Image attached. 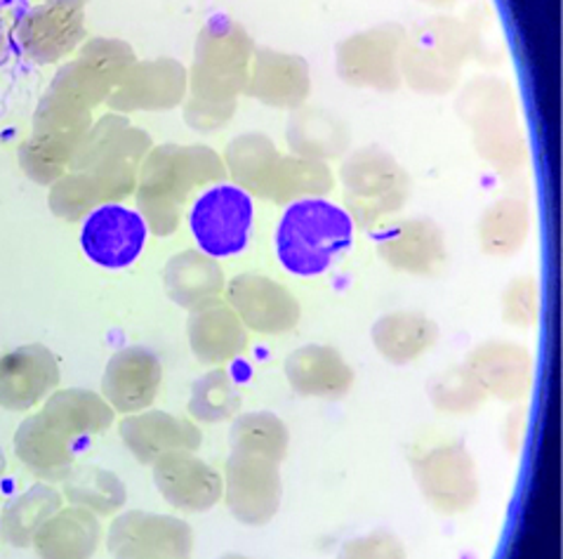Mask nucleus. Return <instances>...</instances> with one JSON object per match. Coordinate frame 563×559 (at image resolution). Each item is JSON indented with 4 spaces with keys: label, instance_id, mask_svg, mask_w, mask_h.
<instances>
[{
    "label": "nucleus",
    "instance_id": "6e6552de",
    "mask_svg": "<svg viewBox=\"0 0 563 559\" xmlns=\"http://www.w3.org/2000/svg\"><path fill=\"white\" fill-rule=\"evenodd\" d=\"M412 476L427 503L443 515H462L476 505V463L462 441H443L416 453Z\"/></svg>",
    "mask_w": 563,
    "mask_h": 559
},
{
    "label": "nucleus",
    "instance_id": "4468645a",
    "mask_svg": "<svg viewBox=\"0 0 563 559\" xmlns=\"http://www.w3.org/2000/svg\"><path fill=\"white\" fill-rule=\"evenodd\" d=\"M187 92L189 72L185 64L158 57L132 64L107 97V107L123 117L135 111H168L185 102Z\"/></svg>",
    "mask_w": 563,
    "mask_h": 559
},
{
    "label": "nucleus",
    "instance_id": "c756f323",
    "mask_svg": "<svg viewBox=\"0 0 563 559\" xmlns=\"http://www.w3.org/2000/svg\"><path fill=\"white\" fill-rule=\"evenodd\" d=\"M163 286L175 305L194 311L220 300L224 291V272L203 251H181L165 265Z\"/></svg>",
    "mask_w": 563,
    "mask_h": 559
},
{
    "label": "nucleus",
    "instance_id": "79ce46f5",
    "mask_svg": "<svg viewBox=\"0 0 563 559\" xmlns=\"http://www.w3.org/2000/svg\"><path fill=\"white\" fill-rule=\"evenodd\" d=\"M47 206L59 220L80 222L86 220L95 208L104 206V201L90 173L69 171L62 175L57 183L49 185Z\"/></svg>",
    "mask_w": 563,
    "mask_h": 559
},
{
    "label": "nucleus",
    "instance_id": "2f4dec72",
    "mask_svg": "<svg viewBox=\"0 0 563 559\" xmlns=\"http://www.w3.org/2000/svg\"><path fill=\"white\" fill-rule=\"evenodd\" d=\"M373 344L389 364L404 366L418 361L439 342V326L422 311H391L373 326Z\"/></svg>",
    "mask_w": 563,
    "mask_h": 559
},
{
    "label": "nucleus",
    "instance_id": "f03ea898",
    "mask_svg": "<svg viewBox=\"0 0 563 559\" xmlns=\"http://www.w3.org/2000/svg\"><path fill=\"white\" fill-rule=\"evenodd\" d=\"M224 161L203 144H161L142 161L135 201L146 229L156 237L177 232L189 196L203 185L222 183Z\"/></svg>",
    "mask_w": 563,
    "mask_h": 559
},
{
    "label": "nucleus",
    "instance_id": "3c124183",
    "mask_svg": "<svg viewBox=\"0 0 563 559\" xmlns=\"http://www.w3.org/2000/svg\"><path fill=\"white\" fill-rule=\"evenodd\" d=\"M220 559H251V557H245V555H239V552H229V555H222Z\"/></svg>",
    "mask_w": 563,
    "mask_h": 559
},
{
    "label": "nucleus",
    "instance_id": "ea45409f",
    "mask_svg": "<svg viewBox=\"0 0 563 559\" xmlns=\"http://www.w3.org/2000/svg\"><path fill=\"white\" fill-rule=\"evenodd\" d=\"M189 416L198 423L218 425L241 414V392L227 371L218 369L198 377L187 404Z\"/></svg>",
    "mask_w": 563,
    "mask_h": 559
},
{
    "label": "nucleus",
    "instance_id": "a18cd8bd",
    "mask_svg": "<svg viewBox=\"0 0 563 559\" xmlns=\"http://www.w3.org/2000/svg\"><path fill=\"white\" fill-rule=\"evenodd\" d=\"M338 559H406V548L396 534L377 529L346 540Z\"/></svg>",
    "mask_w": 563,
    "mask_h": 559
},
{
    "label": "nucleus",
    "instance_id": "cd10ccee",
    "mask_svg": "<svg viewBox=\"0 0 563 559\" xmlns=\"http://www.w3.org/2000/svg\"><path fill=\"white\" fill-rule=\"evenodd\" d=\"M99 540H102V526L97 515L71 505L59 507L33 536L31 546L38 559H92Z\"/></svg>",
    "mask_w": 563,
    "mask_h": 559
},
{
    "label": "nucleus",
    "instance_id": "72a5a7b5",
    "mask_svg": "<svg viewBox=\"0 0 563 559\" xmlns=\"http://www.w3.org/2000/svg\"><path fill=\"white\" fill-rule=\"evenodd\" d=\"M92 123L95 119L90 109L80 107L78 102L69 100V97L47 90L41 97L36 111H33L31 138L59 146V150L71 152L74 156L78 142L86 138Z\"/></svg>",
    "mask_w": 563,
    "mask_h": 559
},
{
    "label": "nucleus",
    "instance_id": "473e14b6",
    "mask_svg": "<svg viewBox=\"0 0 563 559\" xmlns=\"http://www.w3.org/2000/svg\"><path fill=\"white\" fill-rule=\"evenodd\" d=\"M288 144L295 156L325 163L350 150V130L330 111L302 105L288 121Z\"/></svg>",
    "mask_w": 563,
    "mask_h": 559
},
{
    "label": "nucleus",
    "instance_id": "49530a36",
    "mask_svg": "<svg viewBox=\"0 0 563 559\" xmlns=\"http://www.w3.org/2000/svg\"><path fill=\"white\" fill-rule=\"evenodd\" d=\"M8 51V39H5V26H3V14H0V57Z\"/></svg>",
    "mask_w": 563,
    "mask_h": 559
},
{
    "label": "nucleus",
    "instance_id": "f257e3e1",
    "mask_svg": "<svg viewBox=\"0 0 563 559\" xmlns=\"http://www.w3.org/2000/svg\"><path fill=\"white\" fill-rule=\"evenodd\" d=\"M255 43L247 31L229 18H212L196 39L189 69V100L185 121L196 133H218L236 113L239 97L247 88Z\"/></svg>",
    "mask_w": 563,
    "mask_h": 559
},
{
    "label": "nucleus",
    "instance_id": "7c9ffc66",
    "mask_svg": "<svg viewBox=\"0 0 563 559\" xmlns=\"http://www.w3.org/2000/svg\"><path fill=\"white\" fill-rule=\"evenodd\" d=\"M280 152L276 144L260 133L239 135L229 142L224 154V168L236 187L247 196L272 201L280 171Z\"/></svg>",
    "mask_w": 563,
    "mask_h": 559
},
{
    "label": "nucleus",
    "instance_id": "4be33fe9",
    "mask_svg": "<svg viewBox=\"0 0 563 559\" xmlns=\"http://www.w3.org/2000/svg\"><path fill=\"white\" fill-rule=\"evenodd\" d=\"M309 92L311 76L307 59L272 47H260L253 53L245 88V95H251L253 100L276 109H297L307 102Z\"/></svg>",
    "mask_w": 563,
    "mask_h": 559
},
{
    "label": "nucleus",
    "instance_id": "39448f33",
    "mask_svg": "<svg viewBox=\"0 0 563 559\" xmlns=\"http://www.w3.org/2000/svg\"><path fill=\"white\" fill-rule=\"evenodd\" d=\"M472 57L467 24L453 18H434L406 36L401 78L422 95H449Z\"/></svg>",
    "mask_w": 563,
    "mask_h": 559
},
{
    "label": "nucleus",
    "instance_id": "ddd939ff",
    "mask_svg": "<svg viewBox=\"0 0 563 559\" xmlns=\"http://www.w3.org/2000/svg\"><path fill=\"white\" fill-rule=\"evenodd\" d=\"M12 36L33 64H57L88 41L86 12L64 3L33 6L16 20Z\"/></svg>",
    "mask_w": 563,
    "mask_h": 559
},
{
    "label": "nucleus",
    "instance_id": "a878e982",
    "mask_svg": "<svg viewBox=\"0 0 563 559\" xmlns=\"http://www.w3.org/2000/svg\"><path fill=\"white\" fill-rule=\"evenodd\" d=\"M187 338L194 357L206 366H222L241 357L247 348L243 321L229 305L214 300L194 309L187 321Z\"/></svg>",
    "mask_w": 563,
    "mask_h": 559
},
{
    "label": "nucleus",
    "instance_id": "9d476101",
    "mask_svg": "<svg viewBox=\"0 0 563 559\" xmlns=\"http://www.w3.org/2000/svg\"><path fill=\"white\" fill-rule=\"evenodd\" d=\"M189 227L210 257H229L247 245L253 227V201L236 185L208 189L189 212Z\"/></svg>",
    "mask_w": 563,
    "mask_h": 559
},
{
    "label": "nucleus",
    "instance_id": "1a4fd4ad",
    "mask_svg": "<svg viewBox=\"0 0 563 559\" xmlns=\"http://www.w3.org/2000/svg\"><path fill=\"white\" fill-rule=\"evenodd\" d=\"M408 31L379 24L338 45V74L346 86L394 92L401 86V53Z\"/></svg>",
    "mask_w": 563,
    "mask_h": 559
},
{
    "label": "nucleus",
    "instance_id": "6ab92c4d",
    "mask_svg": "<svg viewBox=\"0 0 563 559\" xmlns=\"http://www.w3.org/2000/svg\"><path fill=\"white\" fill-rule=\"evenodd\" d=\"M161 381L163 366L158 357L135 344L109 359L102 375V397L119 414H140L156 402Z\"/></svg>",
    "mask_w": 563,
    "mask_h": 559
},
{
    "label": "nucleus",
    "instance_id": "a211bd4d",
    "mask_svg": "<svg viewBox=\"0 0 563 559\" xmlns=\"http://www.w3.org/2000/svg\"><path fill=\"white\" fill-rule=\"evenodd\" d=\"M59 361L45 344H22L0 357V406L29 410L45 402L59 385Z\"/></svg>",
    "mask_w": 563,
    "mask_h": 559
},
{
    "label": "nucleus",
    "instance_id": "20e7f679",
    "mask_svg": "<svg viewBox=\"0 0 563 559\" xmlns=\"http://www.w3.org/2000/svg\"><path fill=\"white\" fill-rule=\"evenodd\" d=\"M457 111L472 133L476 152L500 175H511L526 166L528 146L521 133L511 88L498 78H476L462 90Z\"/></svg>",
    "mask_w": 563,
    "mask_h": 559
},
{
    "label": "nucleus",
    "instance_id": "5701e85b",
    "mask_svg": "<svg viewBox=\"0 0 563 559\" xmlns=\"http://www.w3.org/2000/svg\"><path fill=\"white\" fill-rule=\"evenodd\" d=\"M125 449L135 456L142 465H154L165 453L191 451L201 447V430L189 420L165 410H146V414H130L119 425Z\"/></svg>",
    "mask_w": 563,
    "mask_h": 559
},
{
    "label": "nucleus",
    "instance_id": "e433bc0d",
    "mask_svg": "<svg viewBox=\"0 0 563 559\" xmlns=\"http://www.w3.org/2000/svg\"><path fill=\"white\" fill-rule=\"evenodd\" d=\"M531 234V208L519 199H500L478 220V243L490 257L515 255Z\"/></svg>",
    "mask_w": 563,
    "mask_h": 559
},
{
    "label": "nucleus",
    "instance_id": "f3484780",
    "mask_svg": "<svg viewBox=\"0 0 563 559\" xmlns=\"http://www.w3.org/2000/svg\"><path fill=\"white\" fill-rule=\"evenodd\" d=\"M152 470L163 501L179 513H208L222 498V474L191 451L165 453Z\"/></svg>",
    "mask_w": 563,
    "mask_h": 559
},
{
    "label": "nucleus",
    "instance_id": "412c9836",
    "mask_svg": "<svg viewBox=\"0 0 563 559\" xmlns=\"http://www.w3.org/2000/svg\"><path fill=\"white\" fill-rule=\"evenodd\" d=\"M465 366L486 394L507 404L523 399L533 385V354L517 342L490 340L478 344L467 354Z\"/></svg>",
    "mask_w": 563,
    "mask_h": 559
},
{
    "label": "nucleus",
    "instance_id": "bb28decb",
    "mask_svg": "<svg viewBox=\"0 0 563 559\" xmlns=\"http://www.w3.org/2000/svg\"><path fill=\"white\" fill-rule=\"evenodd\" d=\"M14 453L41 480L62 482L76 463L78 443L64 437L43 414H36L16 427Z\"/></svg>",
    "mask_w": 563,
    "mask_h": 559
},
{
    "label": "nucleus",
    "instance_id": "a19ab883",
    "mask_svg": "<svg viewBox=\"0 0 563 559\" xmlns=\"http://www.w3.org/2000/svg\"><path fill=\"white\" fill-rule=\"evenodd\" d=\"M486 390L476 381V375L462 364L439 373L429 381V402L441 414L467 416L486 402Z\"/></svg>",
    "mask_w": 563,
    "mask_h": 559
},
{
    "label": "nucleus",
    "instance_id": "58836bf2",
    "mask_svg": "<svg viewBox=\"0 0 563 559\" xmlns=\"http://www.w3.org/2000/svg\"><path fill=\"white\" fill-rule=\"evenodd\" d=\"M335 187L333 171L323 161H311L300 156L280 158V171L272 204L290 206L302 199H323Z\"/></svg>",
    "mask_w": 563,
    "mask_h": 559
},
{
    "label": "nucleus",
    "instance_id": "c85d7f7f",
    "mask_svg": "<svg viewBox=\"0 0 563 559\" xmlns=\"http://www.w3.org/2000/svg\"><path fill=\"white\" fill-rule=\"evenodd\" d=\"M41 414L78 447L86 439L107 432L115 416L102 394L86 387L55 390L45 399Z\"/></svg>",
    "mask_w": 563,
    "mask_h": 559
},
{
    "label": "nucleus",
    "instance_id": "8fccbe9b",
    "mask_svg": "<svg viewBox=\"0 0 563 559\" xmlns=\"http://www.w3.org/2000/svg\"><path fill=\"white\" fill-rule=\"evenodd\" d=\"M5 468H8V463H5V453H3V449H0V480H3Z\"/></svg>",
    "mask_w": 563,
    "mask_h": 559
},
{
    "label": "nucleus",
    "instance_id": "4c0bfd02",
    "mask_svg": "<svg viewBox=\"0 0 563 559\" xmlns=\"http://www.w3.org/2000/svg\"><path fill=\"white\" fill-rule=\"evenodd\" d=\"M231 453H247L274 460H280L288 453L290 432L288 425L269 410H251V414H239L234 418L229 432Z\"/></svg>",
    "mask_w": 563,
    "mask_h": 559
},
{
    "label": "nucleus",
    "instance_id": "9b49d317",
    "mask_svg": "<svg viewBox=\"0 0 563 559\" xmlns=\"http://www.w3.org/2000/svg\"><path fill=\"white\" fill-rule=\"evenodd\" d=\"M113 559H191V526L173 515L128 509L113 519L107 536Z\"/></svg>",
    "mask_w": 563,
    "mask_h": 559
},
{
    "label": "nucleus",
    "instance_id": "7ed1b4c3",
    "mask_svg": "<svg viewBox=\"0 0 563 559\" xmlns=\"http://www.w3.org/2000/svg\"><path fill=\"white\" fill-rule=\"evenodd\" d=\"M354 222L346 210L325 199L288 206L276 232L280 265L297 276H317L350 249Z\"/></svg>",
    "mask_w": 563,
    "mask_h": 559
},
{
    "label": "nucleus",
    "instance_id": "b1692460",
    "mask_svg": "<svg viewBox=\"0 0 563 559\" xmlns=\"http://www.w3.org/2000/svg\"><path fill=\"white\" fill-rule=\"evenodd\" d=\"M152 150V138L142 128L128 125L95 156L86 173L92 175L99 194H102L104 206L121 204L128 196L135 194L142 161Z\"/></svg>",
    "mask_w": 563,
    "mask_h": 559
},
{
    "label": "nucleus",
    "instance_id": "f8f14e48",
    "mask_svg": "<svg viewBox=\"0 0 563 559\" xmlns=\"http://www.w3.org/2000/svg\"><path fill=\"white\" fill-rule=\"evenodd\" d=\"M222 484L229 513L245 526L269 524L284 498L278 463L260 456L231 453L227 458Z\"/></svg>",
    "mask_w": 563,
    "mask_h": 559
},
{
    "label": "nucleus",
    "instance_id": "c9c22d12",
    "mask_svg": "<svg viewBox=\"0 0 563 559\" xmlns=\"http://www.w3.org/2000/svg\"><path fill=\"white\" fill-rule=\"evenodd\" d=\"M62 496L76 507L88 509L97 517L115 515L128 503L125 484L109 472L107 468L97 465H74L69 474L62 480Z\"/></svg>",
    "mask_w": 563,
    "mask_h": 559
},
{
    "label": "nucleus",
    "instance_id": "37998d69",
    "mask_svg": "<svg viewBox=\"0 0 563 559\" xmlns=\"http://www.w3.org/2000/svg\"><path fill=\"white\" fill-rule=\"evenodd\" d=\"M16 161H20V168L31 183L49 187L62 175L69 173L71 152H64L59 146L45 144L36 138H26L20 144V152H16Z\"/></svg>",
    "mask_w": 563,
    "mask_h": 559
},
{
    "label": "nucleus",
    "instance_id": "0eeeda50",
    "mask_svg": "<svg viewBox=\"0 0 563 559\" xmlns=\"http://www.w3.org/2000/svg\"><path fill=\"white\" fill-rule=\"evenodd\" d=\"M135 62L137 55L132 45L121 39H88L78 47L76 59L57 69L47 90L69 97L92 111L107 102L111 90L119 86V80Z\"/></svg>",
    "mask_w": 563,
    "mask_h": 559
},
{
    "label": "nucleus",
    "instance_id": "aec40b11",
    "mask_svg": "<svg viewBox=\"0 0 563 559\" xmlns=\"http://www.w3.org/2000/svg\"><path fill=\"white\" fill-rule=\"evenodd\" d=\"M377 253L396 272L432 276L445 262V239L434 220L410 218L377 234Z\"/></svg>",
    "mask_w": 563,
    "mask_h": 559
},
{
    "label": "nucleus",
    "instance_id": "de8ad7c7",
    "mask_svg": "<svg viewBox=\"0 0 563 559\" xmlns=\"http://www.w3.org/2000/svg\"><path fill=\"white\" fill-rule=\"evenodd\" d=\"M45 3H64V6H76V8H86L88 0H45Z\"/></svg>",
    "mask_w": 563,
    "mask_h": 559
},
{
    "label": "nucleus",
    "instance_id": "f704fd0d",
    "mask_svg": "<svg viewBox=\"0 0 563 559\" xmlns=\"http://www.w3.org/2000/svg\"><path fill=\"white\" fill-rule=\"evenodd\" d=\"M64 496L49 484H33L5 503L0 515V534L14 548H29L41 526L62 507Z\"/></svg>",
    "mask_w": 563,
    "mask_h": 559
},
{
    "label": "nucleus",
    "instance_id": "393cba45",
    "mask_svg": "<svg viewBox=\"0 0 563 559\" xmlns=\"http://www.w3.org/2000/svg\"><path fill=\"white\" fill-rule=\"evenodd\" d=\"M290 387L307 399H342L354 385V369L328 344H305L286 359Z\"/></svg>",
    "mask_w": 563,
    "mask_h": 559
},
{
    "label": "nucleus",
    "instance_id": "2eb2a0df",
    "mask_svg": "<svg viewBox=\"0 0 563 559\" xmlns=\"http://www.w3.org/2000/svg\"><path fill=\"white\" fill-rule=\"evenodd\" d=\"M227 300L245 328L264 336L288 333L302 317L300 303L286 286L253 272L231 278Z\"/></svg>",
    "mask_w": 563,
    "mask_h": 559
},
{
    "label": "nucleus",
    "instance_id": "423d86ee",
    "mask_svg": "<svg viewBox=\"0 0 563 559\" xmlns=\"http://www.w3.org/2000/svg\"><path fill=\"white\" fill-rule=\"evenodd\" d=\"M346 216L361 229H373L385 216L401 210L410 177L401 163L379 146H363L342 163Z\"/></svg>",
    "mask_w": 563,
    "mask_h": 559
},
{
    "label": "nucleus",
    "instance_id": "c03bdc74",
    "mask_svg": "<svg viewBox=\"0 0 563 559\" xmlns=\"http://www.w3.org/2000/svg\"><path fill=\"white\" fill-rule=\"evenodd\" d=\"M503 317L507 324L528 328L540 317V288L533 276H521L511 282L503 295Z\"/></svg>",
    "mask_w": 563,
    "mask_h": 559
},
{
    "label": "nucleus",
    "instance_id": "09e8293b",
    "mask_svg": "<svg viewBox=\"0 0 563 559\" xmlns=\"http://www.w3.org/2000/svg\"><path fill=\"white\" fill-rule=\"evenodd\" d=\"M427 6H434V8H445V6H453L457 0H422Z\"/></svg>",
    "mask_w": 563,
    "mask_h": 559
},
{
    "label": "nucleus",
    "instance_id": "dca6fc26",
    "mask_svg": "<svg viewBox=\"0 0 563 559\" xmlns=\"http://www.w3.org/2000/svg\"><path fill=\"white\" fill-rule=\"evenodd\" d=\"M146 224L137 210L119 204L95 208L80 232V245L95 265L123 270L135 262L144 249Z\"/></svg>",
    "mask_w": 563,
    "mask_h": 559
}]
</instances>
